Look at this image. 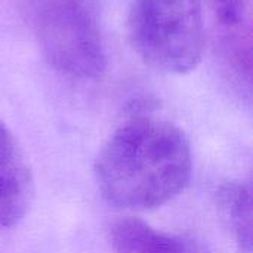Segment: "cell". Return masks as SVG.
Masks as SVG:
<instances>
[{"label":"cell","instance_id":"8992f818","mask_svg":"<svg viewBox=\"0 0 253 253\" xmlns=\"http://www.w3.org/2000/svg\"><path fill=\"white\" fill-rule=\"evenodd\" d=\"M216 208L222 224L246 253L252 249V191L246 184L230 181L216 191Z\"/></svg>","mask_w":253,"mask_h":253},{"label":"cell","instance_id":"7a4b0ae2","mask_svg":"<svg viewBox=\"0 0 253 253\" xmlns=\"http://www.w3.org/2000/svg\"><path fill=\"white\" fill-rule=\"evenodd\" d=\"M24 13L46 59L61 73L95 79L107 65L90 0H22Z\"/></svg>","mask_w":253,"mask_h":253},{"label":"cell","instance_id":"52a82bcc","mask_svg":"<svg viewBox=\"0 0 253 253\" xmlns=\"http://www.w3.org/2000/svg\"><path fill=\"white\" fill-rule=\"evenodd\" d=\"M209 3L218 18L227 25L239 24L248 6V0H209Z\"/></svg>","mask_w":253,"mask_h":253},{"label":"cell","instance_id":"6da1fadb","mask_svg":"<svg viewBox=\"0 0 253 253\" xmlns=\"http://www.w3.org/2000/svg\"><path fill=\"white\" fill-rule=\"evenodd\" d=\"M193 156L176 125L148 116L125 122L99 151L93 173L102 197L122 209L162 206L185 190Z\"/></svg>","mask_w":253,"mask_h":253},{"label":"cell","instance_id":"277c9868","mask_svg":"<svg viewBox=\"0 0 253 253\" xmlns=\"http://www.w3.org/2000/svg\"><path fill=\"white\" fill-rule=\"evenodd\" d=\"M34 193L27 157L9 127L0 122V228L18 225Z\"/></svg>","mask_w":253,"mask_h":253},{"label":"cell","instance_id":"3957f363","mask_svg":"<svg viewBox=\"0 0 253 253\" xmlns=\"http://www.w3.org/2000/svg\"><path fill=\"white\" fill-rule=\"evenodd\" d=\"M132 44L153 68L193 71L203 58L206 31L200 0H136L129 15Z\"/></svg>","mask_w":253,"mask_h":253},{"label":"cell","instance_id":"ba28073f","mask_svg":"<svg viewBox=\"0 0 253 253\" xmlns=\"http://www.w3.org/2000/svg\"><path fill=\"white\" fill-rule=\"evenodd\" d=\"M185 242V253H212L203 245L194 242V240H184Z\"/></svg>","mask_w":253,"mask_h":253},{"label":"cell","instance_id":"5b68a950","mask_svg":"<svg viewBox=\"0 0 253 253\" xmlns=\"http://www.w3.org/2000/svg\"><path fill=\"white\" fill-rule=\"evenodd\" d=\"M108 242L114 253H185L184 239L162 233L132 216L110 225Z\"/></svg>","mask_w":253,"mask_h":253}]
</instances>
